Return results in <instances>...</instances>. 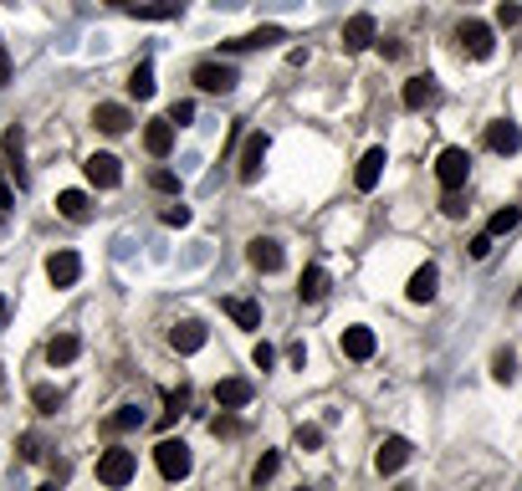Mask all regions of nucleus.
<instances>
[{
  "mask_svg": "<svg viewBox=\"0 0 522 491\" xmlns=\"http://www.w3.org/2000/svg\"><path fill=\"white\" fill-rule=\"evenodd\" d=\"M154 466H159L164 481H185L190 466H195V456H190V445H185V441H159L154 445Z\"/></svg>",
  "mask_w": 522,
  "mask_h": 491,
  "instance_id": "1",
  "label": "nucleus"
},
{
  "mask_svg": "<svg viewBox=\"0 0 522 491\" xmlns=\"http://www.w3.org/2000/svg\"><path fill=\"white\" fill-rule=\"evenodd\" d=\"M133 471H139V460H133V450H124V445H113V450L97 456V481H103V486H128Z\"/></svg>",
  "mask_w": 522,
  "mask_h": 491,
  "instance_id": "2",
  "label": "nucleus"
},
{
  "mask_svg": "<svg viewBox=\"0 0 522 491\" xmlns=\"http://www.w3.org/2000/svg\"><path fill=\"white\" fill-rule=\"evenodd\" d=\"M466 175H472V154H466V149H441V159H435V179H441L445 190H461Z\"/></svg>",
  "mask_w": 522,
  "mask_h": 491,
  "instance_id": "3",
  "label": "nucleus"
},
{
  "mask_svg": "<svg viewBox=\"0 0 522 491\" xmlns=\"http://www.w3.org/2000/svg\"><path fill=\"white\" fill-rule=\"evenodd\" d=\"M277 41H287L282 26H261V32H246V36L221 41V51H225V57H241V51H267V47H277Z\"/></svg>",
  "mask_w": 522,
  "mask_h": 491,
  "instance_id": "4",
  "label": "nucleus"
},
{
  "mask_svg": "<svg viewBox=\"0 0 522 491\" xmlns=\"http://www.w3.org/2000/svg\"><path fill=\"white\" fill-rule=\"evenodd\" d=\"M236 67L231 62H200L195 67V87H200V93H231V87H236Z\"/></svg>",
  "mask_w": 522,
  "mask_h": 491,
  "instance_id": "5",
  "label": "nucleus"
},
{
  "mask_svg": "<svg viewBox=\"0 0 522 491\" xmlns=\"http://www.w3.org/2000/svg\"><path fill=\"white\" fill-rule=\"evenodd\" d=\"M456 41L472 51L476 62H487L491 47H497V41H491V26H487V21H461V26H456Z\"/></svg>",
  "mask_w": 522,
  "mask_h": 491,
  "instance_id": "6",
  "label": "nucleus"
},
{
  "mask_svg": "<svg viewBox=\"0 0 522 491\" xmlns=\"http://www.w3.org/2000/svg\"><path fill=\"white\" fill-rule=\"evenodd\" d=\"M267 149H271V139H267V133H252V139H246V149H241V185H256V179H261Z\"/></svg>",
  "mask_w": 522,
  "mask_h": 491,
  "instance_id": "7",
  "label": "nucleus"
},
{
  "mask_svg": "<svg viewBox=\"0 0 522 491\" xmlns=\"http://www.w3.org/2000/svg\"><path fill=\"white\" fill-rule=\"evenodd\" d=\"M82 277V256L78 251H51L47 256V282L51 286H78Z\"/></svg>",
  "mask_w": 522,
  "mask_h": 491,
  "instance_id": "8",
  "label": "nucleus"
},
{
  "mask_svg": "<svg viewBox=\"0 0 522 491\" xmlns=\"http://www.w3.org/2000/svg\"><path fill=\"white\" fill-rule=\"evenodd\" d=\"M487 149L491 154H517L522 149V128L512 118H491L487 123Z\"/></svg>",
  "mask_w": 522,
  "mask_h": 491,
  "instance_id": "9",
  "label": "nucleus"
},
{
  "mask_svg": "<svg viewBox=\"0 0 522 491\" xmlns=\"http://www.w3.org/2000/svg\"><path fill=\"white\" fill-rule=\"evenodd\" d=\"M405 460H410V441H405V435H389V441H380V450H374V471L395 476Z\"/></svg>",
  "mask_w": 522,
  "mask_h": 491,
  "instance_id": "10",
  "label": "nucleus"
},
{
  "mask_svg": "<svg viewBox=\"0 0 522 491\" xmlns=\"http://www.w3.org/2000/svg\"><path fill=\"white\" fill-rule=\"evenodd\" d=\"M82 175L93 179L97 190H113V185L124 179V169H118V159H113V154H87V159H82Z\"/></svg>",
  "mask_w": 522,
  "mask_h": 491,
  "instance_id": "11",
  "label": "nucleus"
},
{
  "mask_svg": "<svg viewBox=\"0 0 522 491\" xmlns=\"http://www.w3.org/2000/svg\"><path fill=\"white\" fill-rule=\"evenodd\" d=\"M246 261H252L256 271H282V241H271V236H256L252 246H246Z\"/></svg>",
  "mask_w": 522,
  "mask_h": 491,
  "instance_id": "12",
  "label": "nucleus"
},
{
  "mask_svg": "<svg viewBox=\"0 0 522 491\" xmlns=\"http://www.w3.org/2000/svg\"><path fill=\"white\" fill-rule=\"evenodd\" d=\"M374 349H380V338H374V328H364V323H353V328H343V353L353 359V364H364V359H374Z\"/></svg>",
  "mask_w": 522,
  "mask_h": 491,
  "instance_id": "13",
  "label": "nucleus"
},
{
  "mask_svg": "<svg viewBox=\"0 0 522 491\" xmlns=\"http://www.w3.org/2000/svg\"><path fill=\"white\" fill-rule=\"evenodd\" d=\"M169 349H174V353H195V349H206V323H195V317L174 323V328H169Z\"/></svg>",
  "mask_w": 522,
  "mask_h": 491,
  "instance_id": "14",
  "label": "nucleus"
},
{
  "mask_svg": "<svg viewBox=\"0 0 522 491\" xmlns=\"http://www.w3.org/2000/svg\"><path fill=\"white\" fill-rule=\"evenodd\" d=\"M369 41H374V16H369V11L348 16L343 21V51H364Z\"/></svg>",
  "mask_w": 522,
  "mask_h": 491,
  "instance_id": "15",
  "label": "nucleus"
},
{
  "mask_svg": "<svg viewBox=\"0 0 522 491\" xmlns=\"http://www.w3.org/2000/svg\"><path fill=\"white\" fill-rule=\"evenodd\" d=\"M384 164H389V159H384V149H369V154L359 159V169H353V185L369 195V190H374V185L384 179Z\"/></svg>",
  "mask_w": 522,
  "mask_h": 491,
  "instance_id": "16",
  "label": "nucleus"
},
{
  "mask_svg": "<svg viewBox=\"0 0 522 491\" xmlns=\"http://www.w3.org/2000/svg\"><path fill=\"white\" fill-rule=\"evenodd\" d=\"M252 379H221L215 384V405H221V410H241V405H252Z\"/></svg>",
  "mask_w": 522,
  "mask_h": 491,
  "instance_id": "17",
  "label": "nucleus"
},
{
  "mask_svg": "<svg viewBox=\"0 0 522 491\" xmlns=\"http://www.w3.org/2000/svg\"><path fill=\"white\" fill-rule=\"evenodd\" d=\"M143 149H149L154 159L169 154V149H174V123H169V118H154V123L143 128Z\"/></svg>",
  "mask_w": 522,
  "mask_h": 491,
  "instance_id": "18",
  "label": "nucleus"
},
{
  "mask_svg": "<svg viewBox=\"0 0 522 491\" xmlns=\"http://www.w3.org/2000/svg\"><path fill=\"white\" fill-rule=\"evenodd\" d=\"M93 123L103 128V133H128V123H133V118H128L124 103H97V108H93Z\"/></svg>",
  "mask_w": 522,
  "mask_h": 491,
  "instance_id": "19",
  "label": "nucleus"
},
{
  "mask_svg": "<svg viewBox=\"0 0 522 491\" xmlns=\"http://www.w3.org/2000/svg\"><path fill=\"white\" fill-rule=\"evenodd\" d=\"M225 317H231L236 328H246V333H252V328H261V307H256L252 297H225Z\"/></svg>",
  "mask_w": 522,
  "mask_h": 491,
  "instance_id": "20",
  "label": "nucleus"
},
{
  "mask_svg": "<svg viewBox=\"0 0 522 491\" xmlns=\"http://www.w3.org/2000/svg\"><path fill=\"white\" fill-rule=\"evenodd\" d=\"M139 21H169V16H185V0H139L128 5Z\"/></svg>",
  "mask_w": 522,
  "mask_h": 491,
  "instance_id": "21",
  "label": "nucleus"
},
{
  "mask_svg": "<svg viewBox=\"0 0 522 491\" xmlns=\"http://www.w3.org/2000/svg\"><path fill=\"white\" fill-rule=\"evenodd\" d=\"M435 286H441V271H435V267L426 261V267H420V271L410 277V286H405V297H410V302H430V297H435Z\"/></svg>",
  "mask_w": 522,
  "mask_h": 491,
  "instance_id": "22",
  "label": "nucleus"
},
{
  "mask_svg": "<svg viewBox=\"0 0 522 491\" xmlns=\"http://www.w3.org/2000/svg\"><path fill=\"white\" fill-rule=\"evenodd\" d=\"M57 210H62V215H67V221H93V200H87V195H82V190H62V195H57Z\"/></svg>",
  "mask_w": 522,
  "mask_h": 491,
  "instance_id": "23",
  "label": "nucleus"
},
{
  "mask_svg": "<svg viewBox=\"0 0 522 491\" xmlns=\"http://www.w3.org/2000/svg\"><path fill=\"white\" fill-rule=\"evenodd\" d=\"M405 108H430L435 103V77H410L405 82V93H399Z\"/></svg>",
  "mask_w": 522,
  "mask_h": 491,
  "instance_id": "24",
  "label": "nucleus"
},
{
  "mask_svg": "<svg viewBox=\"0 0 522 491\" xmlns=\"http://www.w3.org/2000/svg\"><path fill=\"white\" fill-rule=\"evenodd\" d=\"M78 353H82L78 333H57V338H51V343H47V364H51V368H62V364H72Z\"/></svg>",
  "mask_w": 522,
  "mask_h": 491,
  "instance_id": "25",
  "label": "nucleus"
},
{
  "mask_svg": "<svg viewBox=\"0 0 522 491\" xmlns=\"http://www.w3.org/2000/svg\"><path fill=\"white\" fill-rule=\"evenodd\" d=\"M298 297H302V302H323V297H328V271H323V267H307V271H302Z\"/></svg>",
  "mask_w": 522,
  "mask_h": 491,
  "instance_id": "26",
  "label": "nucleus"
},
{
  "mask_svg": "<svg viewBox=\"0 0 522 491\" xmlns=\"http://www.w3.org/2000/svg\"><path fill=\"white\" fill-rule=\"evenodd\" d=\"M154 87H159V82H154V62H139L133 72H128V93H133V97H154Z\"/></svg>",
  "mask_w": 522,
  "mask_h": 491,
  "instance_id": "27",
  "label": "nucleus"
},
{
  "mask_svg": "<svg viewBox=\"0 0 522 491\" xmlns=\"http://www.w3.org/2000/svg\"><path fill=\"white\" fill-rule=\"evenodd\" d=\"M517 225H522V210H517V205H502V210L487 221V231H491V236H507V231H517Z\"/></svg>",
  "mask_w": 522,
  "mask_h": 491,
  "instance_id": "28",
  "label": "nucleus"
},
{
  "mask_svg": "<svg viewBox=\"0 0 522 491\" xmlns=\"http://www.w3.org/2000/svg\"><path fill=\"white\" fill-rule=\"evenodd\" d=\"M32 405H36L41 414H57V410H62V389H51V384H36V389H32Z\"/></svg>",
  "mask_w": 522,
  "mask_h": 491,
  "instance_id": "29",
  "label": "nucleus"
},
{
  "mask_svg": "<svg viewBox=\"0 0 522 491\" xmlns=\"http://www.w3.org/2000/svg\"><path fill=\"white\" fill-rule=\"evenodd\" d=\"M139 425H143V410H139V405H124V410L108 420V430H118V435H128V430H139Z\"/></svg>",
  "mask_w": 522,
  "mask_h": 491,
  "instance_id": "30",
  "label": "nucleus"
},
{
  "mask_svg": "<svg viewBox=\"0 0 522 491\" xmlns=\"http://www.w3.org/2000/svg\"><path fill=\"white\" fill-rule=\"evenodd\" d=\"M491 379H497V384H512V379H517V359H512V349H502L497 359H491Z\"/></svg>",
  "mask_w": 522,
  "mask_h": 491,
  "instance_id": "31",
  "label": "nucleus"
},
{
  "mask_svg": "<svg viewBox=\"0 0 522 491\" xmlns=\"http://www.w3.org/2000/svg\"><path fill=\"white\" fill-rule=\"evenodd\" d=\"M277 466H282V456H277V450H267V456L252 466V481H256V486H261V481H271V476H277Z\"/></svg>",
  "mask_w": 522,
  "mask_h": 491,
  "instance_id": "32",
  "label": "nucleus"
},
{
  "mask_svg": "<svg viewBox=\"0 0 522 491\" xmlns=\"http://www.w3.org/2000/svg\"><path fill=\"white\" fill-rule=\"evenodd\" d=\"M292 441H298V450H317V445H323V425H298Z\"/></svg>",
  "mask_w": 522,
  "mask_h": 491,
  "instance_id": "33",
  "label": "nucleus"
},
{
  "mask_svg": "<svg viewBox=\"0 0 522 491\" xmlns=\"http://www.w3.org/2000/svg\"><path fill=\"white\" fill-rule=\"evenodd\" d=\"M522 21V5L517 0H502V5H497V26H517Z\"/></svg>",
  "mask_w": 522,
  "mask_h": 491,
  "instance_id": "34",
  "label": "nucleus"
},
{
  "mask_svg": "<svg viewBox=\"0 0 522 491\" xmlns=\"http://www.w3.org/2000/svg\"><path fill=\"white\" fill-rule=\"evenodd\" d=\"M252 364H256V368H271V364H277V349H271V343H256V349H252Z\"/></svg>",
  "mask_w": 522,
  "mask_h": 491,
  "instance_id": "35",
  "label": "nucleus"
},
{
  "mask_svg": "<svg viewBox=\"0 0 522 491\" xmlns=\"http://www.w3.org/2000/svg\"><path fill=\"white\" fill-rule=\"evenodd\" d=\"M441 210H445V215H451V221H461V215H466V205H461V195H456V190H445Z\"/></svg>",
  "mask_w": 522,
  "mask_h": 491,
  "instance_id": "36",
  "label": "nucleus"
},
{
  "mask_svg": "<svg viewBox=\"0 0 522 491\" xmlns=\"http://www.w3.org/2000/svg\"><path fill=\"white\" fill-rule=\"evenodd\" d=\"M190 118H195V103H174V108H169V123H179V128H185Z\"/></svg>",
  "mask_w": 522,
  "mask_h": 491,
  "instance_id": "37",
  "label": "nucleus"
},
{
  "mask_svg": "<svg viewBox=\"0 0 522 491\" xmlns=\"http://www.w3.org/2000/svg\"><path fill=\"white\" fill-rule=\"evenodd\" d=\"M0 143H5V154H11V159H21V143H26V139H21V128H5V139H0Z\"/></svg>",
  "mask_w": 522,
  "mask_h": 491,
  "instance_id": "38",
  "label": "nucleus"
},
{
  "mask_svg": "<svg viewBox=\"0 0 522 491\" xmlns=\"http://www.w3.org/2000/svg\"><path fill=\"white\" fill-rule=\"evenodd\" d=\"M164 225H190V205H169L164 210Z\"/></svg>",
  "mask_w": 522,
  "mask_h": 491,
  "instance_id": "39",
  "label": "nucleus"
},
{
  "mask_svg": "<svg viewBox=\"0 0 522 491\" xmlns=\"http://www.w3.org/2000/svg\"><path fill=\"white\" fill-rule=\"evenodd\" d=\"M154 190H164V195H174L179 190V179L169 175V169H154Z\"/></svg>",
  "mask_w": 522,
  "mask_h": 491,
  "instance_id": "40",
  "label": "nucleus"
},
{
  "mask_svg": "<svg viewBox=\"0 0 522 491\" xmlns=\"http://www.w3.org/2000/svg\"><path fill=\"white\" fill-rule=\"evenodd\" d=\"M472 256H476V261H487V256H491V231H487V236H476V241H472Z\"/></svg>",
  "mask_w": 522,
  "mask_h": 491,
  "instance_id": "41",
  "label": "nucleus"
},
{
  "mask_svg": "<svg viewBox=\"0 0 522 491\" xmlns=\"http://www.w3.org/2000/svg\"><path fill=\"white\" fill-rule=\"evenodd\" d=\"M21 456L36 460V456H41V441H36V435H26V441H21Z\"/></svg>",
  "mask_w": 522,
  "mask_h": 491,
  "instance_id": "42",
  "label": "nucleus"
},
{
  "mask_svg": "<svg viewBox=\"0 0 522 491\" xmlns=\"http://www.w3.org/2000/svg\"><path fill=\"white\" fill-rule=\"evenodd\" d=\"M11 205H16V195H11V185H5V175H0V215H5Z\"/></svg>",
  "mask_w": 522,
  "mask_h": 491,
  "instance_id": "43",
  "label": "nucleus"
},
{
  "mask_svg": "<svg viewBox=\"0 0 522 491\" xmlns=\"http://www.w3.org/2000/svg\"><path fill=\"white\" fill-rule=\"evenodd\" d=\"M210 430H215V435H236V420H225L221 414V420H210Z\"/></svg>",
  "mask_w": 522,
  "mask_h": 491,
  "instance_id": "44",
  "label": "nucleus"
},
{
  "mask_svg": "<svg viewBox=\"0 0 522 491\" xmlns=\"http://www.w3.org/2000/svg\"><path fill=\"white\" fill-rule=\"evenodd\" d=\"M5 82H11V51L0 47V87H5Z\"/></svg>",
  "mask_w": 522,
  "mask_h": 491,
  "instance_id": "45",
  "label": "nucleus"
},
{
  "mask_svg": "<svg viewBox=\"0 0 522 491\" xmlns=\"http://www.w3.org/2000/svg\"><path fill=\"white\" fill-rule=\"evenodd\" d=\"M5 317H11V302L0 297V328H5Z\"/></svg>",
  "mask_w": 522,
  "mask_h": 491,
  "instance_id": "46",
  "label": "nucleus"
},
{
  "mask_svg": "<svg viewBox=\"0 0 522 491\" xmlns=\"http://www.w3.org/2000/svg\"><path fill=\"white\" fill-rule=\"evenodd\" d=\"M108 5H118V11H128V5H139V0H108Z\"/></svg>",
  "mask_w": 522,
  "mask_h": 491,
  "instance_id": "47",
  "label": "nucleus"
},
{
  "mask_svg": "<svg viewBox=\"0 0 522 491\" xmlns=\"http://www.w3.org/2000/svg\"><path fill=\"white\" fill-rule=\"evenodd\" d=\"M517 302H522V286H517Z\"/></svg>",
  "mask_w": 522,
  "mask_h": 491,
  "instance_id": "48",
  "label": "nucleus"
}]
</instances>
